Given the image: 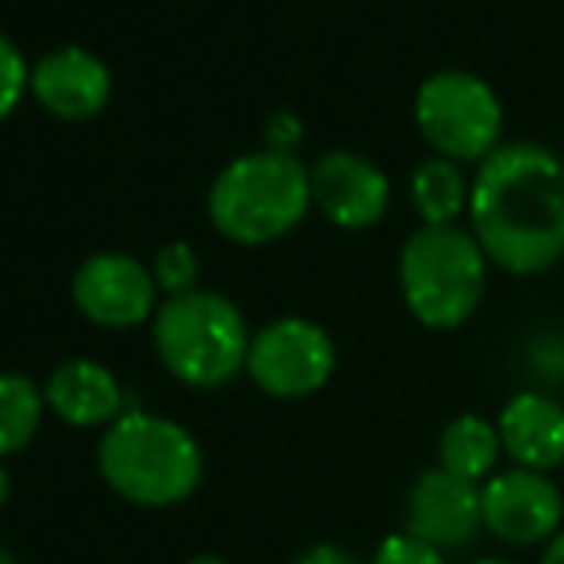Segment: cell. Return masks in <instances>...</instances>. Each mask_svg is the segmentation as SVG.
Instances as JSON below:
<instances>
[{
	"label": "cell",
	"mask_w": 564,
	"mask_h": 564,
	"mask_svg": "<svg viewBox=\"0 0 564 564\" xmlns=\"http://www.w3.org/2000/svg\"><path fill=\"white\" fill-rule=\"evenodd\" d=\"M484 491V530L507 545H542L561 534L564 496L545 473L503 468Z\"/></svg>",
	"instance_id": "9c48e42d"
},
{
	"label": "cell",
	"mask_w": 564,
	"mask_h": 564,
	"mask_svg": "<svg viewBox=\"0 0 564 564\" xmlns=\"http://www.w3.org/2000/svg\"><path fill=\"white\" fill-rule=\"evenodd\" d=\"M23 93H31V66L23 62L20 46L0 35V123L20 108Z\"/></svg>",
	"instance_id": "d6986e66"
},
{
	"label": "cell",
	"mask_w": 564,
	"mask_h": 564,
	"mask_svg": "<svg viewBox=\"0 0 564 564\" xmlns=\"http://www.w3.org/2000/svg\"><path fill=\"white\" fill-rule=\"evenodd\" d=\"M369 564H446V553L434 550L423 538L400 530V534H388L384 542L372 550Z\"/></svg>",
	"instance_id": "ffe728a7"
},
{
	"label": "cell",
	"mask_w": 564,
	"mask_h": 564,
	"mask_svg": "<svg viewBox=\"0 0 564 564\" xmlns=\"http://www.w3.org/2000/svg\"><path fill=\"white\" fill-rule=\"evenodd\" d=\"M488 253L468 227L419 224L400 246L395 281L415 323L426 330H457L488 292Z\"/></svg>",
	"instance_id": "5b68a950"
},
{
	"label": "cell",
	"mask_w": 564,
	"mask_h": 564,
	"mask_svg": "<svg viewBox=\"0 0 564 564\" xmlns=\"http://www.w3.org/2000/svg\"><path fill=\"white\" fill-rule=\"evenodd\" d=\"M185 564H230V561L219 557V553H196V557H188Z\"/></svg>",
	"instance_id": "d4e9b609"
},
{
	"label": "cell",
	"mask_w": 564,
	"mask_h": 564,
	"mask_svg": "<svg viewBox=\"0 0 564 564\" xmlns=\"http://www.w3.org/2000/svg\"><path fill=\"white\" fill-rule=\"evenodd\" d=\"M69 300H74V307L85 319L105 330L147 327V323H154L158 307H162V292H158L150 265L123 250L89 253L74 269Z\"/></svg>",
	"instance_id": "ba28073f"
},
{
	"label": "cell",
	"mask_w": 564,
	"mask_h": 564,
	"mask_svg": "<svg viewBox=\"0 0 564 564\" xmlns=\"http://www.w3.org/2000/svg\"><path fill=\"white\" fill-rule=\"evenodd\" d=\"M312 208L338 230H369L392 208V181L357 150H327L312 162Z\"/></svg>",
	"instance_id": "30bf717a"
},
{
	"label": "cell",
	"mask_w": 564,
	"mask_h": 564,
	"mask_svg": "<svg viewBox=\"0 0 564 564\" xmlns=\"http://www.w3.org/2000/svg\"><path fill=\"white\" fill-rule=\"evenodd\" d=\"M46 419L43 384H35L23 372H0V460L15 457L35 442Z\"/></svg>",
	"instance_id": "e0dca14e"
},
{
	"label": "cell",
	"mask_w": 564,
	"mask_h": 564,
	"mask_svg": "<svg viewBox=\"0 0 564 564\" xmlns=\"http://www.w3.org/2000/svg\"><path fill=\"white\" fill-rule=\"evenodd\" d=\"M499 442L514 468L545 473L564 465V408L545 392H519L499 411Z\"/></svg>",
	"instance_id": "5bb4252c"
},
{
	"label": "cell",
	"mask_w": 564,
	"mask_h": 564,
	"mask_svg": "<svg viewBox=\"0 0 564 564\" xmlns=\"http://www.w3.org/2000/svg\"><path fill=\"white\" fill-rule=\"evenodd\" d=\"M468 230L503 273H550L564 258V162L542 142H503L473 173Z\"/></svg>",
	"instance_id": "6da1fadb"
},
{
	"label": "cell",
	"mask_w": 564,
	"mask_h": 564,
	"mask_svg": "<svg viewBox=\"0 0 564 564\" xmlns=\"http://www.w3.org/2000/svg\"><path fill=\"white\" fill-rule=\"evenodd\" d=\"M499 453H503V442H499L496 423H488L484 415H457L438 438V468L468 484H488L496 476Z\"/></svg>",
	"instance_id": "2e32d148"
},
{
	"label": "cell",
	"mask_w": 564,
	"mask_h": 564,
	"mask_svg": "<svg viewBox=\"0 0 564 564\" xmlns=\"http://www.w3.org/2000/svg\"><path fill=\"white\" fill-rule=\"evenodd\" d=\"M0 564H20L12 557V550H4V545H0Z\"/></svg>",
	"instance_id": "484cf974"
},
{
	"label": "cell",
	"mask_w": 564,
	"mask_h": 564,
	"mask_svg": "<svg viewBox=\"0 0 564 564\" xmlns=\"http://www.w3.org/2000/svg\"><path fill=\"white\" fill-rule=\"evenodd\" d=\"M8 496H12V473H8L4 460H0V507L8 503Z\"/></svg>",
	"instance_id": "cb8c5ba5"
},
{
	"label": "cell",
	"mask_w": 564,
	"mask_h": 564,
	"mask_svg": "<svg viewBox=\"0 0 564 564\" xmlns=\"http://www.w3.org/2000/svg\"><path fill=\"white\" fill-rule=\"evenodd\" d=\"M468 196H473V177H465V165L449 158L431 154L411 173V208L423 227L460 224V216H468Z\"/></svg>",
	"instance_id": "9a60e30c"
},
{
	"label": "cell",
	"mask_w": 564,
	"mask_h": 564,
	"mask_svg": "<svg viewBox=\"0 0 564 564\" xmlns=\"http://www.w3.org/2000/svg\"><path fill=\"white\" fill-rule=\"evenodd\" d=\"M150 273H154L162 300L200 289V258H196V250L188 242H165L150 261Z\"/></svg>",
	"instance_id": "ac0fdd59"
},
{
	"label": "cell",
	"mask_w": 564,
	"mask_h": 564,
	"mask_svg": "<svg viewBox=\"0 0 564 564\" xmlns=\"http://www.w3.org/2000/svg\"><path fill=\"white\" fill-rule=\"evenodd\" d=\"M261 139H265V150H276V154H296L300 142H304V123H300L296 112H273L261 127Z\"/></svg>",
	"instance_id": "44dd1931"
},
{
	"label": "cell",
	"mask_w": 564,
	"mask_h": 564,
	"mask_svg": "<svg viewBox=\"0 0 564 564\" xmlns=\"http://www.w3.org/2000/svg\"><path fill=\"white\" fill-rule=\"evenodd\" d=\"M312 212V165L296 154L250 150L230 158L208 188V219L227 242L269 246L289 238Z\"/></svg>",
	"instance_id": "3957f363"
},
{
	"label": "cell",
	"mask_w": 564,
	"mask_h": 564,
	"mask_svg": "<svg viewBox=\"0 0 564 564\" xmlns=\"http://www.w3.org/2000/svg\"><path fill=\"white\" fill-rule=\"evenodd\" d=\"M46 415L74 431H108L127 411L123 384L105 361L93 357H66L43 380Z\"/></svg>",
	"instance_id": "4fadbf2b"
},
{
	"label": "cell",
	"mask_w": 564,
	"mask_h": 564,
	"mask_svg": "<svg viewBox=\"0 0 564 564\" xmlns=\"http://www.w3.org/2000/svg\"><path fill=\"white\" fill-rule=\"evenodd\" d=\"M411 116L431 154L457 165H484L503 147V100L480 74L468 69H438L423 77L411 100Z\"/></svg>",
	"instance_id": "8992f818"
},
{
	"label": "cell",
	"mask_w": 564,
	"mask_h": 564,
	"mask_svg": "<svg viewBox=\"0 0 564 564\" xmlns=\"http://www.w3.org/2000/svg\"><path fill=\"white\" fill-rule=\"evenodd\" d=\"M538 564H564V530L553 542H545V553H542V561Z\"/></svg>",
	"instance_id": "603a6c76"
},
{
	"label": "cell",
	"mask_w": 564,
	"mask_h": 564,
	"mask_svg": "<svg viewBox=\"0 0 564 564\" xmlns=\"http://www.w3.org/2000/svg\"><path fill=\"white\" fill-rule=\"evenodd\" d=\"M150 341H154L162 369L177 384L212 392L246 372L253 330L230 296L196 289L162 300L150 323Z\"/></svg>",
	"instance_id": "277c9868"
},
{
	"label": "cell",
	"mask_w": 564,
	"mask_h": 564,
	"mask_svg": "<svg viewBox=\"0 0 564 564\" xmlns=\"http://www.w3.org/2000/svg\"><path fill=\"white\" fill-rule=\"evenodd\" d=\"M338 365L335 338L304 315H281L253 330L246 377L273 400H304L330 384Z\"/></svg>",
	"instance_id": "52a82bcc"
},
{
	"label": "cell",
	"mask_w": 564,
	"mask_h": 564,
	"mask_svg": "<svg viewBox=\"0 0 564 564\" xmlns=\"http://www.w3.org/2000/svg\"><path fill=\"white\" fill-rule=\"evenodd\" d=\"M289 564H365V561H357L349 550H341V545H330V542H323V545H312V550H304V553H296Z\"/></svg>",
	"instance_id": "7402d4cb"
},
{
	"label": "cell",
	"mask_w": 564,
	"mask_h": 564,
	"mask_svg": "<svg viewBox=\"0 0 564 564\" xmlns=\"http://www.w3.org/2000/svg\"><path fill=\"white\" fill-rule=\"evenodd\" d=\"M473 564H514V561H499V557H484V561H473Z\"/></svg>",
	"instance_id": "4316f807"
},
{
	"label": "cell",
	"mask_w": 564,
	"mask_h": 564,
	"mask_svg": "<svg viewBox=\"0 0 564 564\" xmlns=\"http://www.w3.org/2000/svg\"><path fill=\"white\" fill-rule=\"evenodd\" d=\"M484 530V491L446 468H426L408 491V534L442 553H460Z\"/></svg>",
	"instance_id": "8fae6325"
},
{
	"label": "cell",
	"mask_w": 564,
	"mask_h": 564,
	"mask_svg": "<svg viewBox=\"0 0 564 564\" xmlns=\"http://www.w3.org/2000/svg\"><path fill=\"white\" fill-rule=\"evenodd\" d=\"M97 473L123 503L165 511L204 484V449L196 434L158 411H123L97 438Z\"/></svg>",
	"instance_id": "7a4b0ae2"
},
{
	"label": "cell",
	"mask_w": 564,
	"mask_h": 564,
	"mask_svg": "<svg viewBox=\"0 0 564 564\" xmlns=\"http://www.w3.org/2000/svg\"><path fill=\"white\" fill-rule=\"evenodd\" d=\"M31 97L62 123H85L112 100V69L85 46H58L31 66Z\"/></svg>",
	"instance_id": "7c38bea8"
}]
</instances>
